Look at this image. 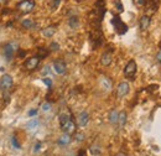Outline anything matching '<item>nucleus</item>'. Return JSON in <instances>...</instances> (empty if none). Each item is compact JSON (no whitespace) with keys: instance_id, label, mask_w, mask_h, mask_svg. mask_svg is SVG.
Wrapping results in <instances>:
<instances>
[{"instance_id":"1","label":"nucleus","mask_w":161,"mask_h":156,"mask_svg":"<svg viewBox=\"0 0 161 156\" xmlns=\"http://www.w3.org/2000/svg\"><path fill=\"white\" fill-rule=\"evenodd\" d=\"M58 121H60L61 130L65 134L73 135L76 131H77V124L71 119V117L68 115V114H66V113L60 114V115H58Z\"/></svg>"},{"instance_id":"2","label":"nucleus","mask_w":161,"mask_h":156,"mask_svg":"<svg viewBox=\"0 0 161 156\" xmlns=\"http://www.w3.org/2000/svg\"><path fill=\"white\" fill-rule=\"evenodd\" d=\"M19 51V44H18V41H9L7 44L4 45V56H5V58L7 61H11L13 60V57L15 55V52H18Z\"/></svg>"},{"instance_id":"3","label":"nucleus","mask_w":161,"mask_h":156,"mask_svg":"<svg viewBox=\"0 0 161 156\" xmlns=\"http://www.w3.org/2000/svg\"><path fill=\"white\" fill-rule=\"evenodd\" d=\"M112 24H113L114 30H115V32H116L118 35H124L129 30L128 25H126V24L119 18V16H114L113 20H112Z\"/></svg>"},{"instance_id":"4","label":"nucleus","mask_w":161,"mask_h":156,"mask_svg":"<svg viewBox=\"0 0 161 156\" xmlns=\"http://www.w3.org/2000/svg\"><path fill=\"white\" fill-rule=\"evenodd\" d=\"M137 71H138L137 62H135L134 60H130L128 63L125 64V67H124V76H125V78L134 81L135 76H137Z\"/></svg>"},{"instance_id":"5","label":"nucleus","mask_w":161,"mask_h":156,"mask_svg":"<svg viewBox=\"0 0 161 156\" xmlns=\"http://www.w3.org/2000/svg\"><path fill=\"white\" fill-rule=\"evenodd\" d=\"M36 6L35 0H21L18 4V10H20L22 14H30Z\"/></svg>"},{"instance_id":"6","label":"nucleus","mask_w":161,"mask_h":156,"mask_svg":"<svg viewBox=\"0 0 161 156\" xmlns=\"http://www.w3.org/2000/svg\"><path fill=\"white\" fill-rule=\"evenodd\" d=\"M13 83H14L13 77L10 75H7V73H5L0 78V91H7L9 88L13 87Z\"/></svg>"},{"instance_id":"7","label":"nucleus","mask_w":161,"mask_h":156,"mask_svg":"<svg viewBox=\"0 0 161 156\" xmlns=\"http://www.w3.org/2000/svg\"><path fill=\"white\" fill-rule=\"evenodd\" d=\"M130 92V86L128 82H120L116 87V97L118 98H124L125 95H128Z\"/></svg>"},{"instance_id":"8","label":"nucleus","mask_w":161,"mask_h":156,"mask_svg":"<svg viewBox=\"0 0 161 156\" xmlns=\"http://www.w3.org/2000/svg\"><path fill=\"white\" fill-rule=\"evenodd\" d=\"M40 58L37 56H33V57H30V58H27L26 61H25L24 66H25V68L29 69V71H32V69H36L39 67V64H40Z\"/></svg>"},{"instance_id":"9","label":"nucleus","mask_w":161,"mask_h":156,"mask_svg":"<svg viewBox=\"0 0 161 156\" xmlns=\"http://www.w3.org/2000/svg\"><path fill=\"white\" fill-rule=\"evenodd\" d=\"M52 67H53L55 72L57 73V75H60V76L65 75V73L67 72V64H66V62L62 61V60H57V61H55L53 64H52Z\"/></svg>"},{"instance_id":"10","label":"nucleus","mask_w":161,"mask_h":156,"mask_svg":"<svg viewBox=\"0 0 161 156\" xmlns=\"http://www.w3.org/2000/svg\"><path fill=\"white\" fill-rule=\"evenodd\" d=\"M88 123H89V114H88V112L87 110H82L77 115V125L83 128V126H86Z\"/></svg>"},{"instance_id":"11","label":"nucleus","mask_w":161,"mask_h":156,"mask_svg":"<svg viewBox=\"0 0 161 156\" xmlns=\"http://www.w3.org/2000/svg\"><path fill=\"white\" fill-rule=\"evenodd\" d=\"M99 83H100V87L104 89V91L109 92V91H112V88H113V83H112V79L109 78V77H105V76H102L100 79H99Z\"/></svg>"},{"instance_id":"12","label":"nucleus","mask_w":161,"mask_h":156,"mask_svg":"<svg viewBox=\"0 0 161 156\" xmlns=\"http://www.w3.org/2000/svg\"><path fill=\"white\" fill-rule=\"evenodd\" d=\"M150 22H151V18H150V15H142L140 20H139V26H140V30L142 31H145L149 29L150 26Z\"/></svg>"},{"instance_id":"13","label":"nucleus","mask_w":161,"mask_h":156,"mask_svg":"<svg viewBox=\"0 0 161 156\" xmlns=\"http://www.w3.org/2000/svg\"><path fill=\"white\" fill-rule=\"evenodd\" d=\"M112 61H113V56H112V52H104L103 55L100 56V63L104 66V67H108V66L112 64Z\"/></svg>"},{"instance_id":"14","label":"nucleus","mask_w":161,"mask_h":156,"mask_svg":"<svg viewBox=\"0 0 161 156\" xmlns=\"http://www.w3.org/2000/svg\"><path fill=\"white\" fill-rule=\"evenodd\" d=\"M39 125H40V120L33 117L32 119H30L26 124H25V129L29 130V131H33V130H36L39 128Z\"/></svg>"},{"instance_id":"15","label":"nucleus","mask_w":161,"mask_h":156,"mask_svg":"<svg viewBox=\"0 0 161 156\" xmlns=\"http://www.w3.org/2000/svg\"><path fill=\"white\" fill-rule=\"evenodd\" d=\"M56 31H57V27H56V26H53V25L47 26V27H45V29H42V36L50 38V37H52V36L56 34Z\"/></svg>"},{"instance_id":"16","label":"nucleus","mask_w":161,"mask_h":156,"mask_svg":"<svg viewBox=\"0 0 161 156\" xmlns=\"http://www.w3.org/2000/svg\"><path fill=\"white\" fill-rule=\"evenodd\" d=\"M72 141V138H71V135H68V134H62L60 138L57 139V144L60 145V146H66V145H68Z\"/></svg>"},{"instance_id":"17","label":"nucleus","mask_w":161,"mask_h":156,"mask_svg":"<svg viewBox=\"0 0 161 156\" xmlns=\"http://www.w3.org/2000/svg\"><path fill=\"white\" fill-rule=\"evenodd\" d=\"M118 115H119V112H118L115 108L109 110V113H108V120H109V123H111V124H116Z\"/></svg>"},{"instance_id":"18","label":"nucleus","mask_w":161,"mask_h":156,"mask_svg":"<svg viewBox=\"0 0 161 156\" xmlns=\"http://www.w3.org/2000/svg\"><path fill=\"white\" fill-rule=\"evenodd\" d=\"M126 118H128V115H126V112L122 110L119 112V115H118V121H116V124L119 125V126H124L126 124Z\"/></svg>"},{"instance_id":"19","label":"nucleus","mask_w":161,"mask_h":156,"mask_svg":"<svg viewBox=\"0 0 161 156\" xmlns=\"http://www.w3.org/2000/svg\"><path fill=\"white\" fill-rule=\"evenodd\" d=\"M68 26L71 29H77L79 26V19H78V16H71V18L68 19Z\"/></svg>"},{"instance_id":"20","label":"nucleus","mask_w":161,"mask_h":156,"mask_svg":"<svg viewBox=\"0 0 161 156\" xmlns=\"http://www.w3.org/2000/svg\"><path fill=\"white\" fill-rule=\"evenodd\" d=\"M50 55V50H47V48L45 47H40L37 50V57L41 60V58H46V57Z\"/></svg>"},{"instance_id":"21","label":"nucleus","mask_w":161,"mask_h":156,"mask_svg":"<svg viewBox=\"0 0 161 156\" xmlns=\"http://www.w3.org/2000/svg\"><path fill=\"white\" fill-rule=\"evenodd\" d=\"M73 139H74V141L82 143L84 139H86V134H84L83 131H76V133L73 134Z\"/></svg>"},{"instance_id":"22","label":"nucleus","mask_w":161,"mask_h":156,"mask_svg":"<svg viewBox=\"0 0 161 156\" xmlns=\"http://www.w3.org/2000/svg\"><path fill=\"white\" fill-rule=\"evenodd\" d=\"M21 25H22V27L30 30V29H33V26H35V22H33V20H31V19H24L21 21Z\"/></svg>"},{"instance_id":"23","label":"nucleus","mask_w":161,"mask_h":156,"mask_svg":"<svg viewBox=\"0 0 161 156\" xmlns=\"http://www.w3.org/2000/svg\"><path fill=\"white\" fill-rule=\"evenodd\" d=\"M89 152H91L93 156H99L100 152H102L100 146H99L98 144H93V145L91 146V149H89Z\"/></svg>"},{"instance_id":"24","label":"nucleus","mask_w":161,"mask_h":156,"mask_svg":"<svg viewBox=\"0 0 161 156\" xmlns=\"http://www.w3.org/2000/svg\"><path fill=\"white\" fill-rule=\"evenodd\" d=\"M41 110L44 112V113H48L51 110V104L48 102H45V103H42L41 104Z\"/></svg>"},{"instance_id":"25","label":"nucleus","mask_w":161,"mask_h":156,"mask_svg":"<svg viewBox=\"0 0 161 156\" xmlns=\"http://www.w3.org/2000/svg\"><path fill=\"white\" fill-rule=\"evenodd\" d=\"M114 5L116 6V9H118V11H119V13L124 11V7H123V4H122L120 0H114Z\"/></svg>"},{"instance_id":"26","label":"nucleus","mask_w":161,"mask_h":156,"mask_svg":"<svg viewBox=\"0 0 161 156\" xmlns=\"http://www.w3.org/2000/svg\"><path fill=\"white\" fill-rule=\"evenodd\" d=\"M48 50L50 51H58V50H60V45H58L57 42H51L50 44V48H48Z\"/></svg>"},{"instance_id":"27","label":"nucleus","mask_w":161,"mask_h":156,"mask_svg":"<svg viewBox=\"0 0 161 156\" xmlns=\"http://www.w3.org/2000/svg\"><path fill=\"white\" fill-rule=\"evenodd\" d=\"M61 4V0H52L51 1V10H56Z\"/></svg>"},{"instance_id":"28","label":"nucleus","mask_w":161,"mask_h":156,"mask_svg":"<svg viewBox=\"0 0 161 156\" xmlns=\"http://www.w3.org/2000/svg\"><path fill=\"white\" fill-rule=\"evenodd\" d=\"M42 76H47V75H50V73H51V67H50V66H45V67L44 68H42Z\"/></svg>"},{"instance_id":"29","label":"nucleus","mask_w":161,"mask_h":156,"mask_svg":"<svg viewBox=\"0 0 161 156\" xmlns=\"http://www.w3.org/2000/svg\"><path fill=\"white\" fill-rule=\"evenodd\" d=\"M11 144H13V146L15 147V149H18V150L20 149V144H19V141H18V139H16L15 136H14V138L11 139Z\"/></svg>"},{"instance_id":"30","label":"nucleus","mask_w":161,"mask_h":156,"mask_svg":"<svg viewBox=\"0 0 161 156\" xmlns=\"http://www.w3.org/2000/svg\"><path fill=\"white\" fill-rule=\"evenodd\" d=\"M42 81H44V83L48 87V88H51V87H52V79H51V78H48V77H45L44 79H42Z\"/></svg>"},{"instance_id":"31","label":"nucleus","mask_w":161,"mask_h":156,"mask_svg":"<svg viewBox=\"0 0 161 156\" xmlns=\"http://www.w3.org/2000/svg\"><path fill=\"white\" fill-rule=\"evenodd\" d=\"M155 61H156L159 64H161V50L157 51V53H156V56H155Z\"/></svg>"},{"instance_id":"32","label":"nucleus","mask_w":161,"mask_h":156,"mask_svg":"<svg viewBox=\"0 0 161 156\" xmlns=\"http://www.w3.org/2000/svg\"><path fill=\"white\" fill-rule=\"evenodd\" d=\"M41 143H36L35 145H33V152H39L40 151V149H41Z\"/></svg>"},{"instance_id":"33","label":"nucleus","mask_w":161,"mask_h":156,"mask_svg":"<svg viewBox=\"0 0 161 156\" xmlns=\"http://www.w3.org/2000/svg\"><path fill=\"white\" fill-rule=\"evenodd\" d=\"M29 117H35L36 114H37V109H31V110H29Z\"/></svg>"},{"instance_id":"34","label":"nucleus","mask_w":161,"mask_h":156,"mask_svg":"<svg viewBox=\"0 0 161 156\" xmlns=\"http://www.w3.org/2000/svg\"><path fill=\"white\" fill-rule=\"evenodd\" d=\"M77 156H86V150H83V149H82V150H79Z\"/></svg>"},{"instance_id":"35","label":"nucleus","mask_w":161,"mask_h":156,"mask_svg":"<svg viewBox=\"0 0 161 156\" xmlns=\"http://www.w3.org/2000/svg\"><path fill=\"white\" fill-rule=\"evenodd\" d=\"M25 55H26V51H20V50H19V56H20V57H24Z\"/></svg>"},{"instance_id":"36","label":"nucleus","mask_w":161,"mask_h":156,"mask_svg":"<svg viewBox=\"0 0 161 156\" xmlns=\"http://www.w3.org/2000/svg\"><path fill=\"white\" fill-rule=\"evenodd\" d=\"M115 156H128V155H126L125 152H122V151H120V152H118Z\"/></svg>"},{"instance_id":"37","label":"nucleus","mask_w":161,"mask_h":156,"mask_svg":"<svg viewBox=\"0 0 161 156\" xmlns=\"http://www.w3.org/2000/svg\"><path fill=\"white\" fill-rule=\"evenodd\" d=\"M5 3H7V0H0V5H3Z\"/></svg>"},{"instance_id":"38","label":"nucleus","mask_w":161,"mask_h":156,"mask_svg":"<svg viewBox=\"0 0 161 156\" xmlns=\"http://www.w3.org/2000/svg\"><path fill=\"white\" fill-rule=\"evenodd\" d=\"M77 1H78V3H81V1H83V0H77Z\"/></svg>"}]
</instances>
